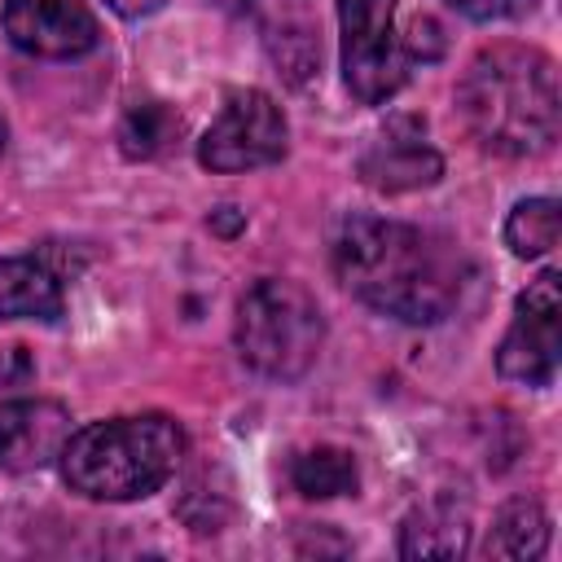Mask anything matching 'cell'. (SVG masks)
<instances>
[{
	"mask_svg": "<svg viewBox=\"0 0 562 562\" xmlns=\"http://www.w3.org/2000/svg\"><path fill=\"white\" fill-rule=\"evenodd\" d=\"M334 268L360 303L404 325L443 321L470 285V259L452 237L382 215L342 220Z\"/></svg>",
	"mask_w": 562,
	"mask_h": 562,
	"instance_id": "1",
	"label": "cell"
},
{
	"mask_svg": "<svg viewBox=\"0 0 562 562\" xmlns=\"http://www.w3.org/2000/svg\"><path fill=\"white\" fill-rule=\"evenodd\" d=\"M457 114L465 132L492 154L536 158L553 149L562 123L553 57L509 40L483 48L457 83Z\"/></svg>",
	"mask_w": 562,
	"mask_h": 562,
	"instance_id": "2",
	"label": "cell"
},
{
	"mask_svg": "<svg viewBox=\"0 0 562 562\" xmlns=\"http://www.w3.org/2000/svg\"><path fill=\"white\" fill-rule=\"evenodd\" d=\"M184 457V430L167 413L105 417L70 430L57 452L61 479L88 501H140L154 496Z\"/></svg>",
	"mask_w": 562,
	"mask_h": 562,
	"instance_id": "3",
	"label": "cell"
},
{
	"mask_svg": "<svg viewBox=\"0 0 562 562\" xmlns=\"http://www.w3.org/2000/svg\"><path fill=\"white\" fill-rule=\"evenodd\" d=\"M233 342H237V356L259 378L299 382L321 356L325 316H321L316 299L299 281L263 277L237 303Z\"/></svg>",
	"mask_w": 562,
	"mask_h": 562,
	"instance_id": "4",
	"label": "cell"
},
{
	"mask_svg": "<svg viewBox=\"0 0 562 562\" xmlns=\"http://www.w3.org/2000/svg\"><path fill=\"white\" fill-rule=\"evenodd\" d=\"M342 79L356 101L382 105L408 79V53L395 35V0H338Z\"/></svg>",
	"mask_w": 562,
	"mask_h": 562,
	"instance_id": "5",
	"label": "cell"
},
{
	"mask_svg": "<svg viewBox=\"0 0 562 562\" xmlns=\"http://www.w3.org/2000/svg\"><path fill=\"white\" fill-rule=\"evenodd\" d=\"M285 114L281 105L259 92V88H241L228 92L220 119L206 127V136L198 140V162L206 171H255V167H272L285 158Z\"/></svg>",
	"mask_w": 562,
	"mask_h": 562,
	"instance_id": "6",
	"label": "cell"
},
{
	"mask_svg": "<svg viewBox=\"0 0 562 562\" xmlns=\"http://www.w3.org/2000/svg\"><path fill=\"white\" fill-rule=\"evenodd\" d=\"M558 268H544L514 303V321L496 347V373L518 386H549L562 356V290Z\"/></svg>",
	"mask_w": 562,
	"mask_h": 562,
	"instance_id": "7",
	"label": "cell"
},
{
	"mask_svg": "<svg viewBox=\"0 0 562 562\" xmlns=\"http://www.w3.org/2000/svg\"><path fill=\"white\" fill-rule=\"evenodd\" d=\"M4 35L31 57H83L97 48L101 26L83 0H4Z\"/></svg>",
	"mask_w": 562,
	"mask_h": 562,
	"instance_id": "8",
	"label": "cell"
},
{
	"mask_svg": "<svg viewBox=\"0 0 562 562\" xmlns=\"http://www.w3.org/2000/svg\"><path fill=\"white\" fill-rule=\"evenodd\" d=\"M360 176L378 193H413L443 176V158L435 154L417 119H391L378 132V140L364 149Z\"/></svg>",
	"mask_w": 562,
	"mask_h": 562,
	"instance_id": "9",
	"label": "cell"
},
{
	"mask_svg": "<svg viewBox=\"0 0 562 562\" xmlns=\"http://www.w3.org/2000/svg\"><path fill=\"white\" fill-rule=\"evenodd\" d=\"M70 439V413L57 400H9L0 404V470L31 474L57 461Z\"/></svg>",
	"mask_w": 562,
	"mask_h": 562,
	"instance_id": "10",
	"label": "cell"
},
{
	"mask_svg": "<svg viewBox=\"0 0 562 562\" xmlns=\"http://www.w3.org/2000/svg\"><path fill=\"white\" fill-rule=\"evenodd\" d=\"M66 312L61 277L35 255L0 259V321H57Z\"/></svg>",
	"mask_w": 562,
	"mask_h": 562,
	"instance_id": "11",
	"label": "cell"
},
{
	"mask_svg": "<svg viewBox=\"0 0 562 562\" xmlns=\"http://www.w3.org/2000/svg\"><path fill=\"white\" fill-rule=\"evenodd\" d=\"M470 509L457 501H430L413 509L400 527V558H465L470 553Z\"/></svg>",
	"mask_w": 562,
	"mask_h": 562,
	"instance_id": "12",
	"label": "cell"
},
{
	"mask_svg": "<svg viewBox=\"0 0 562 562\" xmlns=\"http://www.w3.org/2000/svg\"><path fill=\"white\" fill-rule=\"evenodd\" d=\"M549 549V514L536 505V501H509L496 518H492V531L483 540V553L487 558H540Z\"/></svg>",
	"mask_w": 562,
	"mask_h": 562,
	"instance_id": "13",
	"label": "cell"
},
{
	"mask_svg": "<svg viewBox=\"0 0 562 562\" xmlns=\"http://www.w3.org/2000/svg\"><path fill=\"white\" fill-rule=\"evenodd\" d=\"M290 483L312 501H329V496L356 492V461L342 448L316 443L290 461Z\"/></svg>",
	"mask_w": 562,
	"mask_h": 562,
	"instance_id": "14",
	"label": "cell"
},
{
	"mask_svg": "<svg viewBox=\"0 0 562 562\" xmlns=\"http://www.w3.org/2000/svg\"><path fill=\"white\" fill-rule=\"evenodd\" d=\"M558 233H562V211L553 198H522L505 220V241L518 259L549 255L558 246Z\"/></svg>",
	"mask_w": 562,
	"mask_h": 562,
	"instance_id": "15",
	"label": "cell"
},
{
	"mask_svg": "<svg viewBox=\"0 0 562 562\" xmlns=\"http://www.w3.org/2000/svg\"><path fill=\"white\" fill-rule=\"evenodd\" d=\"M176 136H180V119L162 101H136L119 123V149L127 158H158Z\"/></svg>",
	"mask_w": 562,
	"mask_h": 562,
	"instance_id": "16",
	"label": "cell"
},
{
	"mask_svg": "<svg viewBox=\"0 0 562 562\" xmlns=\"http://www.w3.org/2000/svg\"><path fill=\"white\" fill-rule=\"evenodd\" d=\"M448 9H457L470 22H501V18H522L531 13L540 0H443Z\"/></svg>",
	"mask_w": 562,
	"mask_h": 562,
	"instance_id": "17",
	"label": "cell"
},
{
	"mask_svg": "<svg viewBox=\"0 0 562 562\" xmlns=\"http://www.w3.org/2000/svg\"><path fill=\"white\" fill-rule=\"evenodd\" d=\"M119 18H149V13H158L167 0H105Z\"/></svg>",
	"mask_w": 562,
	"mask_h": 562,
	"instance_id": "18",
	"label": "cell"
},
{
	"mask_svg": "<svg viewBox=\"0 0 562 562\" xmlns=\"http://www.w3.org/2000/svg\"><path fill=\"white\" fill-rule=\"evenodd\" d=\"M228 211H233V206H220V215H215V228H220V233H233V228L241 224V215H228Z\"/></svg>",
	"mask_w": 562,
	"mask_h": 562,
	"instance_id": "19",
	"label": "cell"
},
{
	"mask_svg": "<svg viewBox=\"0 0 562 562\" xmlns=\"http://www.w3.org/2000/svg\"><path fill=\"white\" fill-rule=\"evenodd\" d=\"M4 136H9V127H4V119H0V149H4Z\"/></svg>",
	"mask_w": 562,
	"mask_h": 562,
	"instance_id": "20",
	"label": "cell"
}]
</instances>
